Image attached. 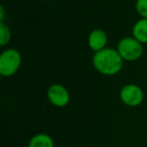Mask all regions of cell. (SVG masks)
<instances>
[{
  "mask_svg": "<svg viewBox=\"0 0 147 147\" xmlns=\"http://www.w3.org/2000/svg\"><path fill=\"white\" fill-rule=\"evenodd\" d=\"M11 38V32L9 29L8 25L4 21L0 22V45L1 47H4L10 41Z\"/></svg>",
  "mask_w": 147,
  "mask_h": 147,
  "instance_id": "cell-9",
  "label": "cell"
},
{
  "mask_svg": "<svg viewBox=\"0 0 147 147\" xmlns=\"http://www.w3.org/2000/svg\"><path fill=\"white\" fill-rule=\"evenodd\" d=\"M89 47L95 53L100 51L102 49H106L107 45V34L102 29H94L91 31L88 37Z\"/></svg>",
  "mask_w": 147,
  "mask_h": 147,
  "instance_id": "cell-6",
  "label": "cell"
},
{
  "mask_svg": "<svg viewBox=\"0 0 147 147\" xmlns=\"http://www.w3.org/2000/svg\"><path fill=\"white\" fill-rule=\"evenodd\" d=\"M21 55L14 49H7L0 55V74L2 77H11L19 69Z\"/></svg>",
  "mask_w": 147,
  "mask_h": 147,
  "instance_id": "cell-2",
  "label": "cell"
},
{
  "mask_svg": "<svg viewBox=\"0 0 147 147\" xmlns=\"http://www.w3.org/2000/svg\"><path fill=\"white\" fill-rule=\"evenodd\" d=\"M47 96L51 104L53 106L63 108L69 103V93L67 88L59 84H53L49 88Z\"/></svg>",
  "mask_w": 147,
  "mask_h": 147,
  "instance_id": "cell-5",
  "label": "cell"
},
{
  "mask_svg": "<svg viewBox=\"0 0 147 147\" xmlns=\"http://www.w3.org/2000/svg\"><path fill=\"white\" fill-rule=\"evenodd\" d=\"M133 37L141 43H147V18H141L135 22L132 28Z\"/></svg>",
  "mask_w": 147,
  "mask_h": 147,
  "instance_id": "cell-7",
  "label": "cell"
},
{
  "mask_svg": "<svg viewBox=\"0 0 147 147\" xmlns=\"http://www.w3.org/2000/svg\"><path fill=\"white\" fill-rule=\"evenodd\" d=\"M135 8L141 18H147V0H137Z\"/></svg>",
  "mask_w": 147,
  "mask_h": 147,
  "instance_id": "cell-10",
  "label": "cell"
},
{
  "mask_svg": "<svg viewBox=\"0 0 147 147\" xmlns=\"http://www.w3.org/2000/svg\"><path fill=\"white\" fill-rule=\"evenodd\" d=\"M120 99L126 106L137 107L144 100V93L139 86L129 84L121 89Z\"/></svg>",
  "mask_w": 147,
  "mask_h": 147,
  "instance_id": "cell-4",
  "label": "cell"
},
{
  "mask_svg": "<svg viewBox=\"0 0 147 147\" xmlns=\"http://www.w3.org/2000/svg\"><path fill=\"white\" fill-rule=\"evenodd\" d=\"M0 10H1V15H0V20L3 21V19H4V7L1 6Z\"/></svg>",
  "mask_w": 147,
  "mask_h": 147,
  "instance_id": "cell-11",
  "label": "cell"
},
{
  "mask_svg": "<svg viewBox=\"0 0 147 147\" xmlns=\"http://www.w3.org/2000/svg\"><path fill=\"white\" fill-rule=\"evenodd\" d=\"M95 69L104 76H114L122 69L123 59L117 49H104L95 53L93 57Z\"/></svg>",
  "mask_w": 147,
  "mask_h": 147,
  "instance_id": "cell-1",
  "label": "cell"
},
{
  "mask_svg": "<svg viewBox=\"0 0 147 147\" xmlns=\"http://www.w3.org/2000/svg\"><path fill=\"white\" fill-rule=\"evenodd\" d=\"M28 147H55V142L49 135L38 133L31 137L28 142Z\"/></svg>",
  "mask_w": 147,
  "mask_h": 147,
  "instance_id": "cell-8",
  "label": "cell"
},
{
  "mask_svg": "<svg viewBox=\"0 0 147 147\" xmlns=\"http://www.w3.org/2000/svg\"><path fill=\"white\" fill-rule=\"evenodd\" d=\"M117 51L123 59V61H134L140 59L143 53L142 43L139 42L134 37H124L118 42Z\"/></svg>",
  "mask_w": 147,
  "mask_h": 147,
  "instance_id": "cell-3",
  "label": "cell"
}]
</instances>
